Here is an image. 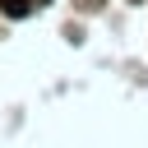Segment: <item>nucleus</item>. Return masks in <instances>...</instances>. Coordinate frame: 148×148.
I'll use <instances>...</instances> for the list:
<instances>
[{
  "mask_svg": "<svg viewBox=\"0 0 148 148\" xmlns=\"http://www.w3.org/2000/svg\"><path fill=\"white\" fill-rule=\"evenodd\" d=\"M0 9H5L9 18H23V14L32 9V5H28V0H0Z\"/></svg>",
  "mask_w": 148,
  "mask_h": 148,
  "instance_id": "1",
  "label": "nucleus"
}]
</instances>
